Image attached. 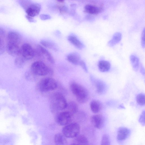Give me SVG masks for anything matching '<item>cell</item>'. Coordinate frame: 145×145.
<instances>
[{
	"label": "cell",
	"mask_w": 145,
	"mask_h": 145,
	"mask_svg": "<svg viewBox=\"0 0 145 145\" xmlns=\"http://www.w3.org/2000/svg\"><path fill=\"white\" fill-rule=\"evenodd\" d=\"M21 41L22 38L20 34L16 32L10 31L7 35L6 47L10 48H20Z\"/></svg>",
	"instance_id": "8992f818"
},
{
	"label": "cell",
	"mask_w": 145,
	"mask_h": 145,
	"mask_svg": "<svg viewBox=\"0 0 145 145\" xmlns=\"http://www.w3.org/2000/svg\"><path fill=\"white\" fill-rule=\"evenodd\" d=\"M66 109H67V111L72 116L77 112L78 106L75 102L71 101L67 103Z\"/></svg>",
	"instance_id": "44dd1931"
},
{
	"label": "cell",
	"mask_w": 145,
	"mask_h": 145,
	"mask_svg": "<svg viewBox=\"0 0 145 145\" xmlns=\"http://www.w3.org/2000/svg\"><path fill=\"white\" fill-rule=\"evenodd\" d=\"M70 88L72 93L79 103H84L88 101L89 97L88 92L84 87L76 82H73L70 84Z\"/></svg>",
	"instance_id": "7a4b0ae2"
},
{
	"label": "cell",
	"mask_w": 145,
	"mask_h": 145,
	"mask_svg": "<svg viewBox=\"0 0 145 145\" xmlns=\"http://www.w3.org/2000/svg\"><path fill=\"white\" fill-rule=\"evenodd\" d=\"M67 59L69 62L75 65H79L81 60L80 55L76 52H72L68 54Z\"/></svg>",
	"instance_id": "9a60e30c"
},
{
	"label": "cell",
	"mask_w": 145,
	"mask_h": 145,
	"mask_svg": "<svg viewBox=\"0 0 145 145\" xmlns=\"http://www.w3.org/2000/svg\"><path fill=\"white\" fill-rule=\"evenodd\" d=\"M80 130V126L78 123H70L63 128L62 132L66 137L74 138L79 134Z\"/></svg>",
	"instance_id": "5b68a950"
},
{
	"label": "cell",
	"mask_w": 145,
	"mask_h": 145,
	"mask_svg": "<svg viewBox=\"0 0 145 145\" xmlns=\"http://www.w3.org/2000/svg\"><path fill=\"white\" fill-rule=\"evenodd\" d=\"M136 101L138 104L141 106L145 105L144 94L141 93L137 95L136 97Z\"/></svg>",
	"instance_id": "4316f807"
},
{
	"label": "cell",
	"mask_w": 145,
	"mask_h": 145,
	"mask_svg": "<svg viewBox=\"0 0 145 145\" xmlns=\"http://www.w3.org/2000/svg\"><path fill=\"white\" fill-rule=\"evenodd\" d=\"M35 50L36 55L39 56H44L47 58V60L51 63H55L54 59L50 53L44 47L40 45H38Z\"/></svg>",
	"instance_id": "9c48e42d"
},
{
	"label": "cell",
	"mask_w": 145,
	"mask_h": 145,
	"mask_svg": "<svg viewBox=\"0 0 145 145\" xmlns=\"http://www.w3.org/2000/svg\"><path fill=\"white\" fill-rule=\"evenodd\" d=\"M51 109L54 112H57L66 109L67 103L63 95L56 92L53 93L50 99Z\"/></svg>",
	"instance_id": "6da1fadb"
},
{
	"label": "cell",
	"mask_w": 145,
	"mask_h": 145,
	"mask_svg": "<svg viewBox=\"0 0 145 145\" xmlns=\"http://www.w3.org/2000/svg\"><path fill=\"white\" fill-rule=\"evenodd\" d=\"M122 38L121 34L119 32L115 33L113 35L112 38L108 43V45L112 47L118 43L121 40Z\"/></svg>",
	"instance_id": "7402d4cb"
},
{
	"label": "cell",
	"mask_w": 145,
	"mask_h": 145,
	"mask_svg": "<svg viewBox=\"0 0 145 145\" xmlns=\"http://www.w3.org/2000/svg\"><path fill=\"white\" fill-rule=\"evenodd\" d=\"M67 39L70 43L78 49L82 50L85 47L84 44L74 35H69Z\"/></svg>",
	"instance_id": "5bb4252c"
},
{
	"label": "cell",
	"mask_w": 145,
	"mask_h": 145,
	"mask_svg": "<svg viewBox=\"0 0 145 145\" xmlns=\"http://www.w3.org/2000/svg\"><path fill=\"white\" fill-rule=\"evenodd\" d=\"M141 44L142 48H144L145 46V32L144 29L142 33L141 36Z\"/></svg>",
	"instance_id": "4dcf8cb0"
},
{
	"label": "cell",
	"mask_w": 145,
	"mask_h": 145,
	"mask_svg": "<svg viewBox=\"0 0 145 145\" xmlns=\"http://www.w3.org/2000/svg\"><path fill=\"white\" fill-rule=\"evenodd\" d=\"M98 67L99 70L102 72H105L109 70L110 68V63L106 61L101 60L98 64Z\"/></svg>",
	"instance_id": "ffe728a7"
},
{
	"label": "cell",
	"mask_w": 145,
	"mask_h": 145,
	"mask_svg": "<svg viewBox=\"0 0 145 145\" xmlns=\"http://www.w3.org/2000/svg\"><path fill=\"white\" fill-rule=\"evenodd\" d=\"M130 61L132 67L135 71H137L139 66V60L136 55L132 54L130 57Z\"/></svg>",
	"instance_id": "cb8c5ba5"
},
{
	"label": "cell",
	"mask_w": 145,
	"mask_h": 145,
	"mask_svg": "<svg viewBox=\"0 0 145 145\" xmlns=\"http://www.w3.org/2000/svg\"><path fill=\"white\" fill-rule=\"evenodd\" d=\"M57 83L53 78L47 77L42 79L38 83L37 87L41 92L52 91L56 89Z\"/></svg>",
	"instance_id": "277c9868"
},
{
	"label": "cell",
	"mask_w": 145,
	"mask_h": 145,
	"mask_svg": "<svg viewBox=\"0 0 145 145\" xmlns=\"http://www.w3.org/2000/svg\"><path fill=\"white\" fill-rule=\"evenodd\" d=\"M57 1H58V2H61V3H62L63 2L64 0H57Z\"/></svg>",
	"instance_id": "8d00e7d4"
},
{
	"label": "cell",
	"mask_w": 145,
	"mask_h": 145,
	"mask_svg": "<svg viewBox=\"0 0 145 145\" xmlns=\"http://www.w3.org/2000/svg\"><path fill=\"white\" fill-rule=\"evenodd\" d=\"M30 71L36 76H41L52 74L53 71L44 63L40 61H37L33 63L31 66Z\"/></svg>",
	"instance_id": "3957f363"
},
{
	"label": "cell",
	"mask_w": 145,
	"mask_h": 145,
	"mask_svg": "<svg viewBox=\"0 0 145 145\" xmlns=\"http://www.w3.org/2000/svg\"><path fill=\"white\" fill-rule=\"evenodd\" d=\"M26 18L27 20L30 22H35V20L33 18V17L26 15Z\"/></svg>",
	"instance_id": "e575fe53"
},
{
	"label": "cell",
	"mask_w": 145,
	"mask_h": 145,
	"mask_svg": "<svg viewBox=\"0 0 145 145\" xmlns=\"http://www.w3.org/2000/svg\"><path fill=\"white\" fill-rule=\"evenodd\" d=\"M26 60L21 55H18L15 59V65L18 67H22L24 65Z\"/></svg>",
	"instance_id": "484cf974"
},
{
	"label": "cell",
	"mask_w": 145,
	"mask_h": 145,
	"mask_svg": "<svg viewBox=\"0 0 145 145\" xmlns=\"http://www.w3.org/2000/svg\"><path fill=\"white\" fill-rule=\"evenodd\" d=\"M90 120L92 125L97 129H101L104 125V119L101 115H93L91 116Z\"/></svg>",
	"instance_id": "8fae6325"
},
{
	"label": "cell",
	"mask_w": 145,
	"mask_h": 145,
	"mask_svg": "<svg viewBox=\"0 0 145 145\" xmlns=\"http://www.w3.org/2000/svg\"><path fill=\"white\" fill-rule=\"evenodd\" d=\"M110 144V139L109 136L107 134L104 135L101 141V145H109Z\"/></svg>",
	"instance_id": "83f0119b"
},
{
	"label": "cell",
	"mask_w": 145,
	"mask_h": 145,
	"mask_svg": "<svg viewBox=\"0 0 145 145\" xmlns=\"http://www.w3.org/2000/svg\"><path fill=\"white\" fill-rule=\"evenodd\" d=\"M144 111L142 112V113L140 116L139 121L141 123L142 125H144L145 124V117H144Z\"/></svg>",
	"instance_id": "d6a6232c"
},
{
	"label": "cell",
	"mask_w": 145,
	"mask_h": 145,
	"mask_svg": "<svg viewBox=\"0 0 145 145\" xmlns=\"http://www.w3.org/2000/svg\"><path fill=\"white\" fill-rule=\"evenodd\" d=\"M90 106L91 111L94 113H96L99 112L101 110L102 105L99 101L93 100L90 102Z\"/></svg>",
	"instance_id": "d6986e66"
},
{
	"label": "cell",
	"mask_w": 145,
	"mask_h": 145,
	"mask_svg": "<svg viewBox=\"0 0 145 145\" xmlns=\"http://www.w3.org/2000/svg\"><path fill=\"white\" fill-rule=\"evenodd\" d=\"M19 55H21L26 60H30L36 55L35 50L29 44L24 43L20 47Z\"/></svg>",
	"instance_id": "52a82bcc"
},
{
	"label": "cell",
	"mask_w": 145,
	"mask_h": 145,
	"mask_svg": "<svg viewBox=\"0 0 145 145\" xmlns=\"http://www.w3.org/2000/svg\"><path fill=\"white\" fill-rule=\"evenodd\" d=\"M71 145H88V140L86 136L82 135H78L74 138Z\"/></svg>",
	"instance_id": "2e32d148"
},
{
	"label": "cell",
	"mask_w": 145,
	"mask_h": 145,
	"mask_svg": "<svg viewBox=\"0 0 145 145\" xmlns=\"http://www.w3.org/2000/svg\"><path fill=\"white\" fill-rule=\"evenodd\" d=\"M18 2L25 10L32 3L30 1L28 0H19Z\"/></svg>",
	"instance_id": "f1b7e54d"
},
{
	"label": "cell",
	"mask_w": 145,
	"mask_h": 145,
	"mask_svg": "<svg viewBox=\"0 0 145 145\" xmlns=\"http://www.w3.org/2000/svg\"><path fill=\"white\" fill-rule=\"evenodd\" d=\"M5 36L4 30L0 28V55L2 54L5 50Z\"/></svg>",
	"instance_id": "d4e9b609"
},
{
	"label": "cell",
	"mask_w": 145,
	"mask_h": 145,
	"mask_svg": "<svg viewBox=\"0 0 145 145\" xmlns=\"http://www.w3.org/2000/svg\"><path fill=\"white\" fill-rule=\"evenodd\" d=\"M40 43L44 46L55 51L58 50L57 46L54 42L46 40H41Z\"/></svg>",
	"instance_id": "603a6c76"
},
{
	"label": "cell",
	"mask_w": 145,
	"mask_h": 145,
	"mask_svg": "<svg viewBox=\"0 0 145 145\" xmlns=\"http://www.w3.org/2000/svg\"><path fill=\"white\" fill-rule=\"evenodd\" d=\"M84 9L85 12L93 14H98L101 10L99 8L91 5H86L84 7Z\"/></svg>",
	"instance_id": "ac0fdd59"
},
{
	"label": "cell",
	"mask_w": 145,
	"mask_h": 145,
	"mask_svg": "<svg viewBox=\"0 0 145 145\" xmlns=\"http://www.w3.org/2000/svg\"><path fill=\"white\" fill-rule=\"evenodd\" d=\"M36 76L31 71L26 74L27 78L31 80L35 79Z\"/></svg>",
	"instance_id": "f546056e"
},
{
	"label": "cell",
	"mask_w": 145,
	"mask_h": 145,
	"mask_svg": "<svg viewBox=\"0 0 145 145\" xmlns=\"http://www.w3.org/2000/svg\"><path fill=\"white\" fill-rule=\"evenodd\" d=\"M130 134V130L125 127L120 128L118 131L117 138L119 141L125 140L129 136Z\"/></svg>",
	"instance_id": "4fadbf2b"
},
{
	"label": "cell",
	"mask_w": 145,
	"mask_h": 145,
	"mask_svg": "<svg viewBox=\"0 0 145 145\" xmlns=\"http://www.w3.org/2000/svg\"><path fill=\"white\" fill-rule=\"evenodd\" d=\"M91 78L96 88L97 92L100 94L103 93L106 89L105 84L102 81L96 79L92 76L91 77Z\"/></svg>",
	"instance_id": "7c38bea8"
},
{
	"label": "cell",
	"mask_w": 145,
	"mask_h": 145,
	"mask_svg": "<svg viewBox=\"0 0 145 145\" xmlns=\"http://www.w3.org/2000/svg\"><path fill=\"white\" fill-rule=\"evenodd\" d=\"M140 71L141 73L143 75L145 74L144 69L143 66L141 65L140 67Z\"/></svg>",
	"instance_id": "d590c367"
},
{
	"label": "cell",
	"mask_w": 145,
	"mask_h": 145,
	"mask_svg": "<svg viewBox=\"0 0 145 145\" xmlns=\"http://www.w3.org/2000/svg\"><path fill=\"white\" fill-rule=\"evenodd\" d=\"M66 137L61 133L56 134L54 138V141L56 144L58 145H64L67 144Z\"/></svg>",
	"instance_id": "e0dca14e"
},
{
	"label": "cell",
	"mask_w": 145,
	"mask_h": 145,
	"mask_svg": "<svg viewBox=\"0 0 145 145\" xmlns=\"http://www.w3.org/2000/svg\"><path fill=\"white\" fill-rule=\"evenodd\" d=\"M40 18L42 20H46L51 19L50 16L48 14H41L40 15Z\"/></svg>",
	"instance_id": "836d02e7"
},
{
	"label": "cell",
	"mask_w": 145,
	"mask_h": 145,
	"mask_svg": "<svg viewBox=\"0 0 145 145\" xmlns=\"http://www.w3.org/2000/svg\"><path fill=\"white\" fill-rule=\"evenodd\" d=\"M79 65L81 67L85 72H88V70L87 66L85 62L84 61L81 60L79 63Z\"/></svg>",
	"instance_id": "1f68e13d"
},
{
	"label": "cell",
	"mask_w": 145,
	"mask_h": 145,
	"mask_svg": "<svg viewBox=\"0 0 145 145\" xmlns=\"http://www.w3.org/2000/svg\"><path fill=\"white\" fill-rule=\"evenodd\" d=\"M71 115L67 111L58 113L56 116L57 123L61 125H65L70 123L71 121Z\"/></svg>",
	"instance_id": "ba28073f"
},
{
	"label": "cell",
	"mask_w": 145,
	"mask_h": 145,
	"mask_svg": "<svg viewBox=\"0 0 145 145\" xmlns=\"http://www.w3.org/2000/svg\"><path fill=\"white\" fill-rule=\"evenodd\" d=\"M41 9V5L38 3H32L25 10L27 16L33 17L38 15Z\"/></svg>",
	"instance_id": "30bf717a"
}]
</instances>
